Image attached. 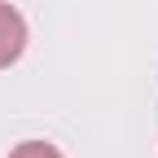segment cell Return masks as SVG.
<instances>
[{
    "label": "cell",
    "instance_id": "obj_1",
    "mask_svg": "<svg viewBox=\"0 0 158 158\" xmlns=\"http://www.w3.org/2000/svg\"><path fill=\"white\" fill-rule=\"evenodd\" d=\"M27 18L18 13L13 5H5V0H0V70H9L18 57L27 53Z\"/></svg>",
    "mask_w": 158,
    "mask_h": 158
},
{
    "label": "cell",
    "instance_id": "obj_2",
    "mask_svg": "<svg viewBox=\"0 0 158 158\" xmlns=\"http://www.w3.org/2000/svg\"><path fill=\"white\" fill-rule=\"evenodd\" d=\"M9 158H62V149L48 145V141H22V145H13Z\"/></svg>",
    "mask_w": 158,
    "mask_h": 158
}]
</instances>
